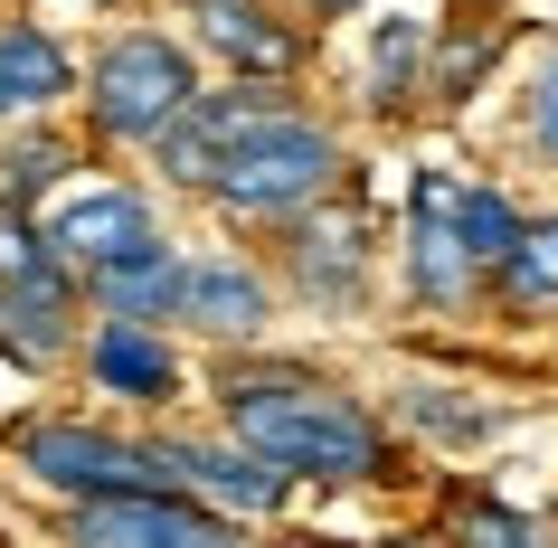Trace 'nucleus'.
<instances>
[{"instance_id":"nucleus-9","label":"nucleus","mask_w":558,"mask_h":548,"mask_svg":"<svg viewBox=\"0 0 558 548\" xmlns=\"http://www.w3.org/2000/svg\"><path fill=\"white\" fill-rule=\"evenodd\" d=\"M284 275L265 246L246 236H199V265H190V303H180V341L199 360H236V350H265L284 331Z\"/></svg>"},{"instance_id":"nucleus-12","label":"nucleus","mask_w":558,"mask_h":548,"mask_svg":"<svg viewBox=\"0 0 558 548\" xmlns=\"http://www.w3.org/2000/svg\"><path fill=\"white\" fill-rule=\"evenodd\" d=\"M161 228H180L171 218V199L151 190L143 171H123V161H95L76 190H66L58 208H48V236H58V256L66 265H114V256H133L143 236H161Z\"/></svg>"},{"instance_id":"nucleus-17","label":"nucleus","mask_w":558,"mask_h":548,"mask_svg":"<svg viewBox=\"0 0 558 548\" xmlns=\"http://www.w3.org/2000/svg\"><path fill=\"white\" fill-rule=\"evenodd\" d=\"M426 529L445 548H558V501H521L483 473H426Z\"/></svg>"},{"instance_id":"nucleus-22","label":"nucleus","mask_w":558,"mask_h":548,"mask_svg":"<svg viewBox=\"0 0 558 548\" xmlns=\"http://www.w3.org/2000/svg\"><path fill=\"white\" fill-rule=\"evenodd\" d=\"M454 218H464L473 265H483V275H501V265H511V246H521V228H530V199H521L501 171H464V208H454Z\"/></svg>"},{"instance_id":"nucleus-21","label":"nucleus","mask_w":558,"mask_h":548,"mask_svg":"<svg viewBox=\"0 0 558 548\" xmlns=\"http://www.w3.org/2000/svg\"><path fill=\"white\" fill-rule=\"evenodd\" d=\"M501 151L521 171L558 180V20L530 29V66H521V86H511V114H501Z\"/></svg>"},{"instance_id":"nucleus-11","label":"nucleus","mask_w":558,"mask_h":548,"mask_svg":"<svg viewBox=\"0 0 558 548\" xmlns=\"http://www.w3.org/2000/svg\"><path fill=\"white\" fill-rule=\"evenodd\" d=\"M151 435H161V454H171L180 491H190V501H208V511H228L236 529H275V520L303 511V483H294V473H275L256 445H236L208 406H199V416H171V426H151Z\"/></svg>"},{"instance_id":"nucleus-4","label":"nucleus","mask_w":558,"mask_h":548,"mask_svg":"<svg viewBox=\"0 0 558 548\" xmlns=\"http://www.w3.org/2000/svg\"><path fill=\"white\" fill-rule=\"evenodd\" d=\"M208 86L199 48L180 38V20H114L86 48V86H76V133L95 143V161H143L190 95Z\"/></svg>"},{"instance_id":"nucleus-1","label":"nucleus","mask_w":558,"mask_h":548,"mask_svg":"<svg viewBox=\"0 0 558 548\" xmlns=\"http://www.w3.org/2000/svg\"><path fill=\"white\" fill-rule=\"evenodd\" d=\"M199 406L236 445H256L275 473H294L303 501H416V445L388 426L379 388H360L351 369H331L323 350H236V360H199Z\"/></svg>"},{"instance_id":"nucleus-2","label":"nucleus","mask_w":558,"mask_h":548,"mask_svg":"<svg viewBox=\"0 0 558 548\" xmlns=\"http://www.w3.org/2000/svg\"><path fill=\"white\" fill-rule=\"evenodd\" d=\"M351 171H360L351 123H341L323 95H313L303 114L265 123L256 143H236L228 161H218V190L199 199V218H208V236L275 246L294 218H313L323 199H341V190H351Z\"/></svg>"},{"instance_id":"nucleus-18","label":"nucleus","mask_w":558,"mask_h":548,"mask_svg":"<svg viewBox=\"0 0 558 548\" xmlns=\"http://www.w3.org/2000/svg\"><path fill=\"white\" fill-rule=\"evenodd\" d=\"M190 265H199V236L161 228V236H143L133 256H114V265H95V275H86V313L95 321H161V331H180Z\"/></svg>"},{"instance_id":"nucleus-23","label":"nucleus","mask_w":558,"mask_h":548,"mask_svg":"<svg viewBox=\"0 0 558 548\" xmlns=\"http://www.w3.org/2000/svg\"><path fill=\"white\" fill-rule=\"evenodd\" d=\"M256 548H360V539H341V529H313V520H275V529H256Z\"/></svg>"},{"instance_id":"nucleus-7","label":"nucleus","mask_w":558,"mask_h":548,"mask_svg":"<svg viewBox=\"0 0 558 548\" xmlns=\"http://www.w3.org/2000/svg\"><path fill=\"white\" fill-rule=\"evenodd\" d=\"M66 388L95 416L171 426V416H199V350L161 321H86V341L66 360Z\"/></svg>"},{"instance_id":"nucleus-24","label":"nucleus","mask_w":558,"mask_h":548,"mask_svg":"<svg viewBox=\"0 0 558 548\" xmlns=\"http://www.w3.org/2000/svg\"><path fill=\"white\" fill-rule=\"evenodd\" d=\"M284 10H294V20H313V29H341V20H369V10H379V0H284Z\"/></svg>"},{"instance_id":"nucleus-16","label":"nucleus","mask_w":558,"mask_h":548,"mask_svg":"<svg viewBox=\"0 0 558 548\" xmlns=\"http://www.w3.org/2000/svg\"><path fill=\"white\" fill-rule=\"evenodd\" d=\"M530 38V20L511 10H436V58H426V114L436 123H464L483 95L501 86L511 48Z\"/></svg>"},{"instance_id":"nucleus-5","label":"nucleus","mask_w":558,"mask_h":548,"mask_svg":"<svg viewBox=\"0 0 558 548\" xmlns=\"http://www.w3.org/2000/svg\"><path fill=\"white\" fill-rule=\"evenodd\" d=\"M265 256L284 275V313L294 321H379V303H388V208L369 190V161L351 171L341 199L294 218Z\"/></svg>"},{"instance_id":"nucleus-14","label":"nucleus","mask_w":558,"mask_h":548,"mask_svg":"<svg viewBox=\"0 0 558 548\" xmlns=\"http://www.w3.org/2000/svg\"><path fill=\"white\" fill-rule=\"evenodd\" d=\"M76 86H86V48H76L58 20L0 10V133H20V123H66L76 114Z\"/></svg>"},{"instance_id":"nucleus-15","label":"nucleus","mask_w":558,"mask_h":548,"mask_svg":"<svg viewBox=\"0 0 558 548\" xmlns=\"http://www.w3.org/2000/svg\"><path fill=\"white\" fill-rule=\"evenodd\" d=\"M426 58H436V10H369L351 66V114L360 123H416L426 114Z\"/></svg>"},{"instance_id":"nucleus-13","label":"nucleus","mask_w":558,"mask_h":548,"mask_svg":"<svg viewBox=\"0 0 558 548\" xmlns=\"http://www.w3.org/2000/svg\"><path fill=\"white\" fill-rule=\"evenodd\" d=\"M58 548H256L228 511H208L190 491H133V501H86V511H48Z\"/></svg>"},{"instance_id":"nucleus-20","label":"nucleus","mask_w":558,"mask_h":548,"mask_svg":"<svg viewBox=\"0 0 558 548\" xmlns=\"http://www.w3.org/2000/svg\"><path fill=\"white\" fill-rule=\"evenodd\" d=\"M483 321H501V331H539V321H558V199L530 208L511 265H501L493 293H483Z\"/></svg>"},{"instance_id":"nucleus-19","label":"nucleus","mask_w":558,"mask_h":548,"mask_svg":"<svg viewBox=\"0 0 558 548\" xmlns=\"http://www.w3.org/2000/svg\"><path fill=\"white\" fill-rule=\"evenodd\" d=\"M86 171H95V143L76 133V114L0 133V218H48Z\"/></svg>"},{"instance_id":"nucleus-26","label":"nucleus","mask_w":558,"mask_h":548,"mask_svg":"<svg viewBox=\"0 0 558 548\" xmlns=\"http://www.w3.org/2000/svg\"><path fill=\"white\" fill-rule=\"evenodd\" d=\"M360 548H445V539H436V529H426V520H408V529H369V539H360Z\"/></svg>"},{"instance_id":"nucleus-10","label":"nucleus","mask_w":558,"mask_h":548,"mask_svg":"<svg viewBox=\"0 0 558 548\" xmlns=\"http://www.w3.org/2000/svg\"><path fill=\"white\" fill-rule=\"evenodd\" d=\"M379 406H388V426L408 435L426 463H483L493 445L521 435V398H511V388L464 378V369H426V360H408V369L388 378Z\"/></svg>"},{"instance_id":"nucleus-6","label":"nucleus","mask_w":558,"mask_h":548,"mask_svg":"<svg viewBox=\"0 0 558 548\" xmlns=\"http://www.w3.org/2000/svg\"><path fill=\"white\" fill-rule=\"evenodd\" d=\"M464 161H408L388 199V303L408 321H483L493 275L464 246Z\"/></svg>"},{"instance_id":"nucleus-25","label":"nucleus","mask_w":558,"mask_h":548,"mask_svg":"<svg viewBox=\"0 0 558 548\" xmlns=\"http://www.w3.org/2000/svg\"><path fill=\"white\" fill-rule=\"evenodd\" d=\"M0 369H20V378H48V369H38V350L20 341V321H10V313H0Z\"/></svg>"},{"instance_id":"nucleus-3","label":"nucleus","mask_w":558,"mask_h":548,"mask_svg":"<svg viewBox=\"0 0 558 548\" xmlns=\"http://www.w3.org/2000/svg\"><path fill=\"white\" fill-rule=\"evenodd\" d=\"M0 473L38 491L48 511H86V501H133V491H180L171 454L151 426L95 416V406H20L0 426Z\"/></svg>"},{"instance_id":"nucleus-8","label":"nucleus","mask_w":558,"mask_h":548,"mask_svg":"<svg viewBox=\"0 0 558 548\" xmlns=\"http://www.w3.org/2000/svg\"><path fill=\"white\" fill-rule=\"evenodd\" d=\"M171 20L199 48L208 76H246V86H313L323 76V48H331L284 0H171Z\"/></svg>"}]
</instances>
